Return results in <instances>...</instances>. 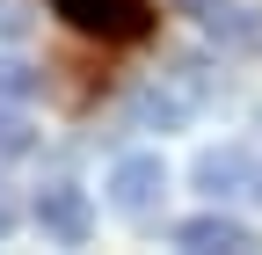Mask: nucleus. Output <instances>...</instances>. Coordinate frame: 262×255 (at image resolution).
Returning a JSON list of instances; mask_svg holds the SVG:
<instances>
[{"instance_id": "nucleus-1", "label": "nucleus", "mask_w": 262, "mask_h": 255, "mask_svg": "<svg viewBox=\"0 0 262 255\" xmlns=\"http://www.w3.org/2000/svg\"><path fill=\"white\" fill-rule=\"evenodd\" d=\"M51 8L80 29V37H102V44H139L153 37V8L146 0H51Z\"/></svg>"}, {"instance_id": "nucleus-2", "label": "nucleus", "mask_w": 262, "mask_h": 255, "mask_svg": "<svg viewBox=\"0 0 262 255\" xmlns=\"http://www.w3.org/2000/svg\"><path fill=\"white\" fill-rule=\"evenodd\" d=\"M168 197V161L160 153H124L110 168V211L117 219H153Z\"/></svg>"}, {"instance_id": "nucleus-3", "label": "nucleus", "mask_w": 262, "mask_h": 255, "mask_svg": "<svg viewBox=\"0 0 262 255\" xmlns=\"http://www.w3.org/2000/svg\"><path fill=\"white\" fill-rule=\"evenodd\" d=\"M37 226H44V241L80 248V241L95 233V197H88L80 182H44V189H37Z\"/></svg>"}, {"instance_id": "nucleus-4", "label": "nucleus", "mask_w": 262, "mask_h": 255, "mask_svg": "<svg viewBox=\"0 0 262 255\" xmlns=\"http://www.w3.org/2000/svg\"><path fill=\"white\" fill-rule=\"evenodd\" d=\"M175 8L204 29L211 44H226V51H255L262 44V15L248 8V0H175Z\"/></svg>"}, {"instance_id": "nucleus-5", "label": "nucleus", "mask_w": 262, "mask_h": 255, "mask_svg": "<svg viewBox=\"0 0 262 255\" xmlns=\"http://www.w3.org/2000/svg\"><path fill=\"white\" fill-rule=\"evenodd\" d=\"M175 248H189V255H248L255 248V226L233 219V211H196V219L175 226Z\"/></svg>"}, {"instance_id": "nucleus-6", "label": "nucleus", "mask_w": 262, "mask_h": 255, "mask_svg": "<svg viewBox=\"0 0 262 255\" xmlns=\"http://www.w3.org/2000/svg\"><path fill=\"white\" fill-rule=\"evenodd\" d=\"M189 182L204 189L211 204H226V197H241V189L255 182V161H248L241 146H204V153H196V168H189Z\"/></svg>"}, {"instance_id": "nucleus-7", "label": "nucleus", "mask_w": 262, "mask_h": 255, "mask_svg": "<svg viewBox=\"0 0 262 255\" xmlns=\"http://www.w3.org/2000/svg\"><path fill=\"white\" fill-rule=\"evenodd\" d=\"M189 117H196V102H189V95H182L168 73L146 80L139 95H131V124H139V132H182Z\"/></svg>"}, {"instance_id": "nucleus-8", "label": "nucleus", "mask_w": 262, "mask_h": 255, "mask_svg": "<svg viewBox=\"0 0 262 255\" xmlns=\"http://www.w3.org/2000/svg\"><path fill=\"white\" fill-rule=\"evenodd\" d=\"M44 88V73L29 66V58H15V51H0V102H29V95Z\"/></svg>"}, {"instance_id": "nucleus-9", "label": "nucleus", "mask_w": 262, "mask_h": 255, "mask_svg": "<svg viewBox=\"0 0 262 255\" xmlns=\"http://www.w3.org/2000/svg\"><path fill=\"white\" fill-rule=\"evenodd\" d=\"M37 146V132H29V117L15 102H0V161H22V153Z\"/></svg>"}, {"instance_id": "nucleus-10", "label": "nucleus", "mask_w": 262, "mask_h": 255, "mask_svg": "<svg viewBox=\"0 0 262 255\" xmlns=\"http://www.w3.org/2000/svg\"><path fill=\"white\" fill-rule=\"evenodd\" d=\"M22 29H29V15H15V0H0V44H15Z\"/></svg>"}, {"instance_id": "nucleus-11", "label": "nucleus", "mask_w": 262, "mask_h": 255, "mask_svg": "<svg viewBox=\"0 0 262 255\" xmlns=\"http://www.w3.org/2000/svg\"><path fill=\"white\" fill-rule=\"evenodd\" d=\"M0 233H15V197L0 189Z\"/></svg>"}, {"instance_id": "nucleus-12", "label": "nucleus", "mask_w": 262, "mask_h": 255, "mask_svg": "<svg viewBox=\"0 0 262 255\" xmlns=\"http://www.w3.org/2000/svg\"><path fill=\"white\" fill-rule=\"evenodd\" d=\"M255 189H262V168H255Z\"/></svg>"}]
</instances>
